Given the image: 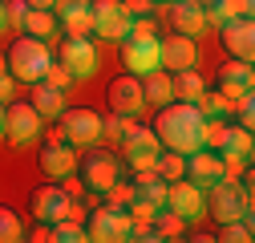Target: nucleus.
Masks as SVG:
<instances>
[{"mask_svg": "<svg viewBox=\"0 0 255 243\" xmlns=\"http://www.w3.org/2000/svg\"><path fill=\"white\" fill-rule=\"evenodd\" d=\"M203 114L195 102H166L154 118V134L162 142V150H174V154H195L203 146Z\"/></svg>", "mask_w": 255, "mask_h": 243, "instance_id": "f257e3e1", "label": "nucleus"}, {"mask_svg": "<svg viewBox=\"0 0 255 243\" xmlns=\"http://www.w3.org/2000/svg\"><path fill=\"white\" fill-rule=\"evenodd\" d=\"M49 65H53V49L41 41V37H20L12 49H8V73L16 77V81H41L45 73H49Z\"/></svg>", "mask_w": 255, "mask_h": 243, "instance_id": "f03ea898", "label": "nucleus"}, {"mask_svg": "<svg viewBox=\"0 0 255 243\" xmlns=\"http://www.w3.org/2000/svg\"><path fill=\"white\" fill-rule=\"evenodd\" d=\"M207 215H211L215 223L251 219V195L239 187L235 178H219L215 187H207Z\"/></svg>", "mask_w": 255, "mask_h": 243, "instance_id": "7ed1b4c3", "label": "nucleus"}, {"mask_svg": "<svg viewBox=\"0 0 255 243\" xmlns=\"http://www.w3.org/2000/svg\"><path fill=\"white\" fill-rule=\"evenodd\" d=\"M130 227H134V219H130L126 207H98L89 215V223H85V239H93V243H126L130 239Z\"/></svg>", "mask_w": 255, "mask_h": 243, "instance_id": "20e7f679", "label": "nucleus"}, {"mask_svg": "<svg viewBox=\"0 0 255 243\" xmlns=\"http://www.w3.org/2000/svg\"><path fill=\"white\" fill-rule=\"evenodd\" d=\"M4 138L12 146H33L37 138H45V118L28 102H8V110H4Z\"/></svg>", "mask_w": 255, "mask_h": 243, "instance_id": "39448f33", "label": "nucleus"}, {"mask_svg": "<svg viewBox=\"0 0 255 243\" xmlns=\"http://www.w3.org/2000/svg\"><path fill=\"white\" fill-rule=\"evenodd\" d=\"M166 207L174 211L178 219L195 223V219L207 215V191L195 187L190 178H174V182H166Z\"/></svg>", "mask_w": 255, "mask_h": 243, "instance_id": "423d86ee", "label": "nucleus"}, {"mask_svg": "<svg viewBox=\"0 0 255 243\" xmlns=\"http://www.w3.org/2000/svg\"><path fill=\"white\" fill-rule=\"evenodd\" d=\"M61 138H65L69 146H93L102 138V118L93 114V110H61Z\"/></svg>", "mask_w": 255, "mask_h": 243, "instance_id": "0eeeda50", "label": "nucleus"}, {"mask_svg": "<svg viewBox=\"0 0 255 243\" xmlns=\"http://www.w3.org/2000/svg\"><path fill=\"white\" fill-rule=\"evenodd\" d=\"M122 65L134 77H146L154 69H162V61H158V37H126L122 41Z\"/></svg>", "mask_w": 255, "mask_h": 243, "instance_id": "6e6552de", "label": "nucleus"}, {"mask_svg": "<svg viewBox=\"0 0 255 243\" xmlns=\"http://www.w3.org/2000/svg\"><path fill=\"white\" fill-rule=\"evenodd\" d=\"M130 12L122 8V0H98L93 4V33L102 41H126L130 37Z\"/></svg>", "mask_w": 255, "mask_h": 243, "instance_id": "1a4fd4ad", "label": "nucleus"}, {"mask_svg": "<svg viewBox=\"0 0 255 243\" xmlns=\"http://www.w3.org/2000/svg\"><path fill=\"white\" fill-rule=\"evenodd\" d=\"M122 146H126V162H130L134 170H150L154 158H158V150H162V142H158V134L150 126H130L126 138H122Z\"/></svg>", "mask_w": 255, "mask_h": 243, "instance_id": "9d476101", "label": "nucleus"}, {"mask_svg": "<svg viewBox=\"0 0 255 243\" xmlns=\"http://www.w3.org/2000/svg\"><path fill=\"white\" fill-rule=\"evenodd\" d=\"M61 65L73 73V81H85L98 73V49H93L89 37H69L61 45Z\"/></svg>", "mask_w": 255, "mask_h": 243, "instance_id": "9b49d317", "label": "nucleus"}, {"mask_svg": "<svg viewBox=\"0 0 255 243\" xmlns=\"http://www.w3.org/2000/svg\"><path fill=\"white\" fill-rule=\"evenodd\" d=\"M158 61H162V69H166V73L195 69V65H199V45H195V37L174 33L170 41H158Z\"/></svg>", "mask_w": 255, "mask_h": 243, "instance_id": "f8f14e48", "label": "nucleus"}, {"mask_svg": "<svg viewBox=\"0 0 255 243\" xmlns=\"http://www.w3.org/2000/svg\"><path fill=\"white\" fill-rule=\"evenodd\" d=\"M251 85H255V73H251V61H239V57H231L227 65L219 69V94L227 98L231 106H235L239 98H247V94H251Z\"/></svg>", "mask_w": 255, "mask_h": 243, "instance_id": "ddd939ff", "label": "nucleus"}, {"mask_svg": "<svg viewBox=\"0 0 255 243\" xmlns=\"http://www.w3.org/2000/svg\"><path fill=\"white\" fill-rule=\"evenodd\" d=\"M186 178L195 182V187H215L219 178H227L223 174V158H219V150H207V146H199L195 154H186Z\"/></svg>", "mask_w": 255, "mask_h": 243, "instance_id": "4468645a", "label": "nucleus"}, {"mask_svg": "<svg viewBox=\"0 0 255 243\" xmlns=\"http://www.w3.org/2000/svg\"><path fill=\"white\" fill-rule=\"evenodd\" d=\"M41 170L53 174V178H65V174L77 170V154L61 134H49V142L41 146Z\"/></svg>", "mask_w": 255, "mask_h": 243, "instance_id": "2eb2a0df", "label": "nucleus"}, {"mask_svg": "<svg viewBox=\"0 0 255 243\" xmlns=\"http://www.w3.org/2000/svg\"><path fill=\"white\" fill-rule=\"evenodd\" d=\"M219 28H223V49L231 57H239V61L255 57V24H251V16H235V20L219 24Z\"/></svg>", "mask_w": 255, "mask_h": 243, "instance_id": "dca6fc26", "label": "nucleus"}, {"mask_svg": "<svg viewBox=\"0 0 255 243\" xmlns=\"http://www.w3.org/2000/svg\"><path fill=\"white\" fill-rule=\"evenodd\" d=\"M57 24L69 37H89L93 33V4L89 0H57Z\"/></svg>", "mask_w": 255, "mask_h": 243, "instance_id": "f3484780", "label": "nucleus"}, {"mask_svg": "<svg viewBox=\"0 0 255 243\" xmlns=\"http://www.w3.org/2000/svg\"><path fill=\"white\" fill-rule=\"evenodd\" d=\"M110 106H114V114H142L146 110V98H142V77H134V73H126V77H118L114 85H110Z\"/></svg>", "mask_w": 255, "mask_h": 243, "instance_id": "a211bd4d", "label": "nucleus"}, {"mask_svg": "<svg viewBox=\"0 0 255 243\" xmlns=\"http://www.w3.org/2000/svg\"><path fill=\"white\" fill-rule=\"evenodd\" d=\"M118 178H122V162L114 154H89L85 158V187L93 195H106Z\"/></svg>", "mask_w": 255, "mask_h": 243, "instance_id": "6ab92c4d", "label": "nucleus"}, {"mask_svg": "<svg viewBox=\"0 0 255 243\" xmlns=\"http://www.w3.org/2000/svg\"><path fill=\"white\" fill-rule=\"evenodd\" d=\"M69 203L73 199L61 191V187H41L33 195V215H37V223H57V219L69 215Z\"/></svg>", "mask_w": 255, "mask_h": 243, "instance_id": "aec40b11", "label": "nucleus"}, {"mask_svg": "<svg viewBox=\"0 0 255 243\" xmlns=\"http://www.w3.org/2000/svg\"><path fill=\"white\" fill-rule=\"evenodd\" d=\"M170 20L182 37H203L207 33V8L195 0H170Z\"/></svg>", "mask_w": 255, "mask_h": 243, "instance_id": "412c9836", "label": "nucleus"}, {"mask_svg": "<svg viewBox=\"0 0 255 243\" xmlns=\"http://www.w3.org/2000/svg\"><path fill=\"white\" fill-rule=\"evenodd\" d=\"M33 106L41 118H61V110H65V89H53L49 81H33Z\"/></svg>", "mask_w": 255, "mask_h": 243, "instance_id": "4be33fe9", "label": "nucleus"}, {"mask_svg": "<svg viewBox=\"0 0 255 243\" xmlns=\"http://www.w3.org/2000/svg\"><path fill=\"white\" fill-rule=\"evenodd\" d=\"M142 98H146V106H158V110L166 102H174V85H170L166 69H154V73L142 77Z\"/></svg>", "mask_w": 255, "mask_h": 243, "instance_id": "5701e85b", "label": "nucleus"}, {"mask_svg": "<svg viewBox=\"0 0 255 243\" xmlns=\"http://www.w3.org/2000/svg\"><path fill=\"white\" fill-rule=\"evenodd\" d=\"M170 85H174V102H199V98L207 94V81H203V73H195V69H178V73L170 77Z\"/></svg>", "mask_w": 255, "mask_h": 243, "instance_id": "b1692460", "label": "nucleus"}, {"mask_svg": "<svg viewBox=\"0 0 255 243\" xmlns=\"http://www.w3.org/2000/svg\"><path fill=\"white\" fill-rule=\"evenodd\" d=\"M255 0H211L207 4V24H227L235 16H251Z\"/></svg>", "mask_w": 255, "mask_h": 243, "instance_id": "393cba45", "label": "nucleus"}, {"mask_svg": "<svg viewBox=\"0 0 255 243\" xmlns=\"http://www.w3.org/2000/svg\"><path fill=\"white\" fill-rule=\"evenodd\" d=\"M20 33L49 41V37L57 33V12H53V8H28V12H24V28H20Z\"/></svg>", "mask_w": 255, "mask_h": 243, "instance_id": "a878e982", "label": "nucleus"}, {"mask_svg": "<svg viewBox=\"0 0 255 243\" xmlns=\"http://www.w3.org/2000/svg\"><path fill=\"white\" fill-rule=\"evenodd\" d=\"M154 174L162 178V182H174L186 174V154H174V150H158V158H154Z\"/></svg>", "mask_w": 255, "mask_h": 243, "instance_id": "bb28decb", "label": "nucleus"}, {"mask_svg": "<svg viewBox=\"0 0 255 243\" xmlns=\"http://www.w3.org/2000/svg\"><path fill=\"white\" fill-rule=\"evenodd\" d=\"M219 150H231V154H243V158H251V130H243V126H231L227 122V130H223V146Z\"/></svg>", "mask_w": 255, "mask_h": 243, "instance_id": "cd10ccee", "label": "nucleus"}, {"mask_svg": "<svg viewBox=\"0 0 255 243\" xmlns=\"http://www.w3.org/2000/svg\"><path fill=\"white\" fill-rule=\"evenodd\" d=\"M154 227H158V235H162V239H182V227H186V219H178L170 207H158Z\"/></svg>", "mask_w": 255, "mask_h": 243, "instance_id": "c85d7f7f", "label": "nucleus"}, {"mask_svg": "<svg viewBox=\"0 0 255 243\" xmlns=\"http://www.w3.org/2000/svg\"><path fill=\"white\" fill-rule=\"evenodd\" d=\"M49 227H53V243H85V223L77 219H57Z\"/></svg>", "mask_w": 255, "mask_h": 243, "instance_id": "c756f323", "label": "nucleus"}, {"mask_svg": "<svg viewBox=\"0 0 255 243\" xmlns=\"http://www.w3.org/2000/svg\"><path fill=\"white\" fill-rule=\"evenodd\" d=\"M223 243H251V219H231V223H219V235Z\"/></svg>", "mask_w": 255, "mask_h": 243, "instance_id": "7c9ffc66", "label": "nucleus"}, {"mask_svg": "<svg viewBox=\"0 0 255 243\" xmlns=\"http://www.w3.org/2000/svg\"><path fill=\"white\" fill-rule=\"evenodd\" d=\"M20 239H24V227L16 219V211L0 207V243H20Z\"/></svg>", "mask_w": 255, "mask_h": 243, "instance_id": "2f4dec72", "label": "nucleus"}, {"mask_svg": "<svg viewBox=\"0 0 255 243\" xmlns=\"http://www.w3.org/2000/svg\"><path fill=\"white\" fill-rule=\"evenodd\" d=\"M195 106H199V114H203V118H227V114L235 110V106L223 98V94H203Z\"/></svg>", "mask_w": 255, "mask_h": 243, "instance_id": "473e14b6", "label": "nucleus"}, {"mask_svg": "<svg viewBox=\"0 0 255 243\" xmlns=\"http://www.w3.org/2000/svg\"><path fill=\"white\" fill-rule=\"evenodd\" d=\"M106 199H110L106 207H126V203H130V199H134V182H122V178H118V182H114V187L106 191Z\"/></svg>", "mask_w": 255, "mask_h": 243, "instance_id": "72a5a7b5", "label": "nucleus"}, {"mask_svg": "<svg viewBox=\"0 0 255 243\" xmlns=\"http://www.w3.org/2000/svg\"><path fill=\"white\" fill-rule=\"evenodd\" d=\"M41 81H49L53 89H69V85H73V73H69L65 65H61V61H53V65H49V73H45Z\"/></svg>", "mask_w": 255, "mask_h": 243, "instance_id": "f704fd0d", "label": "nucleus"}, {"mask_svg": "<svg viewBox=\"0 0 255 243\" xmlns=\"http://www.w3.org/2000/svg\"><path fill=\"white\" fill-rule=\"evenodd\" d=\"M219 158H223V174L227 178H239L247 170V158L243 154H231V150H219Z\"/></svg>", "mask_w": 255, "mask_h": 243, "instance_id": "c9c22d12", "label": "nucleus"}, {"mask_svg": "<svg viewBox=\"0 0 255 243\" xmlns=\"http://www.w3.org/2000/svg\"><path fill=\"white\" fill-rule=\"evenodd\" d=\"M24 12H28V0H8V4H4V24L24 28Z\"/></svg>", "mask_w": 255, "mask_h": 243, "instance_id": "e433bc0d", "label": "nucleus"}, {"mask_svg": "<svg viewBox=\"0 0 255 243\" xmlns=\"http://www.w3.org/2000/svg\"><path fill=\"white\" fill-rule=\"evenodd\" d=\"M130 37H158V28H154L150 16H134L130 20Z\"/></svg>", "mask_w": 255, "mask_h": 243, "instance_id": "4c0bfd02", "label": "nucleus"}, {"mask_svg": "<svg viewBox=\"0 0 255 243\" xmlns=\"http://www.w3.org/2000/svg\"><path fill=\"white\" fill-rule=\"evenodd\" d=\"M12 98H16V77H8V73H0V102L8 106Z\"/></svg>", "mask_w": 255, "mask_h": 243, "instance_id": "58836bf2", "label": "nucleus"}, {"mask_svg": "<svg viewBox=\"0 0 255 243\" xmlns=\"http://www.w3.org/2000/svg\"><path fill=\"white\" fill-rule=\"evenodd\" d=\"M61 191H65L69 199H77V195H85V178H73V174H65V182H61Z\"/></svg>", "mask_w": 255, "mask_h": 243, "instance_id": "ea45409f", "label": "nucleus"}, {"mask_svg": "<svg viewBox=\"0 0 255 243\" xmlns=\"http://www.w3.org/2000/svg\"><path fill=\"white\" fill-rule=\"evenodd\" d=\"M122 8L130 16H150V0H122Z\"/></svg>", "mask_w": 255, "mask_h": 243, "instance_id": "a19ab883", "label": "nucleus"}, {"mask_svg": "<svg viewBox=\"0 0 255 243\" xmlns=\"http://www.w3.org/2000/svg\"><path fill=\"white\" fill-rule=\"evenodd\" d=\"M24 239H33V243H53V227H37V235H24Z\"/></svg>", "mask_w": 255, "mask_h": 243, "instance_id": "79ce46f5", "label": "nucleus"}, {"mask_svg": "<svg viewBox=\"0 0 255 243\" xmlns=\"http://www.w3.org/2000/svg\"><path fill=\"white\" fill-rule=\"evenodd\" d=\"M57 0H28V8H53Z\"/></svg>", "mask_w": 255, "mask_h": 243, "instance_id": "37998d69", "label": "nucleus"}, {"mask_svg": "<svg viewBox=\"0 0 255 243\" xmlns=\"http://www.w3.org/2000/svg\"><path fill=\"white\" fill-rule=\"evenodd\" d=\"M0 138H4V102H0Z\"/></svg>", "mask_w": 255, "mask_h": 243, "instance_id": "c03bdc74", "label": "nucleus"}, {"mask_svg": "<svg viewBox=\"0 0 255 243\" xmlns=\"http://www.w3.org/2000/svg\"><path fill=\"white\" fill-rule=\"evenodd\" d=\"M0 28H4V0H0Z\"/></svg>", "mask_w": 255, "mask_h": 243, "instance_id": "a18cd8bd", "label": "nucleus"}, {"mask_svg": "<svg viewBox=\"0 0 255 243\" xmlns=\"http://www.w3.org/2000/svg\"><path fill=\"white\" fill-rule=\"evenodd\" d=\"M195 4H203V8H207V4H211V0H195Z\"/></svg>", "mask_w": 255, "mask_h": 243, "instance_id": "49530a36", "label": "nucleus"}, {"mask_svg": "<svg viewBox=\"0 0 255 243\" xmlns=\"http://www.w3.org/2000/svg\"><path fill=\"white\" fill-rule=\"evenodd\" d=\"M150 4H162V0H150Z\"/></svg>", "mask_w": 255, "mask_h": 243, "instance_id": "de8ad7c7", "label": "nucleus"}]
</instances>
